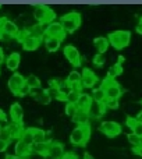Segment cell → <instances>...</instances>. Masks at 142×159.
<instances>
[{
  "label": "cell",
  "mask_w": 142,
  "mask_h": 159,
  "mask_svg": "<svg viewBox=\"0 0 142 159\" xmlns=\"http://www.w3.org/2000/svg\"><path fill=\"white\" fill-rule=\"evenodd\" d=\"M91 137V126L85 124V126H77L75 129L71 131L70 141L74 145H84Z\"/></svg>",
  "instance_id": "1"
},
{
  "label": "cell",
  "mask_w": 142,
  "mask_h": 159,
  "mask_svg": "<svg viewBox=\"0 0 142 159\" xmlns=\"http://www.w3.org/2000/svg\"><path fill=\"white\" fill-rule=\"evenodd\" d=\"M109 43L112 45L113 48H116L117 50L123 49V48H126L127 45L130 43V41H131V34L128 32V31H114V32H112L109 35Z\"/></svg>",
  "instance_id": "2"
},
{
  "label": "cell",
  "mask_w": 142,
  "mask_h": 159,
  "mask_svg": "<svg viewBox=\"0 0 142 159\" xmlns=\"http://www.w3.org/2000/svg\"><path fill=\"white\" fill-rule=\"evenodd\" d=\"M33 17H35V20L38 21V24L49 25L50 22H53V20L56 18V14H55V11L50 7H47V6H38V7H35V10H33Z\"/></svg>",
  "instance_id": "3"
},
{
  "label": "cell",
  "mask_w": 142,
  "mask_h": 159,
  "mask_svg": "<svg viewBox=\"0 0 142 159\" xmlns=\"http://www.w3.org/2000/svg\"><path fill=\"white\" fill-rule=\"evenodd\" d=\"M60 24L63 25L64 32H74L81 25V16L75 11L67 13L66 16H63L60 18Z\"/></svg>",
  "instance_id": "4"
},
{
  "label": "cell",
  "mask_w": 142,
  "mask_h": 159,
  "mask_svg": "<svg viewBox=\"0 0 142 159\" xmlns=\"http://www.w3.org/2000/svg\"><path fill=\"white\" fill-rule=\"evenodd\" d=\"M99 130H100L103 134H106L107 137H116L121 133V126L116 121H102L100 126H99Z\"/></svg>",
  "instance_id": "5"
},
{
  "label": "cell",
  "mask_w": 142,
  "mask_h": 159,
  "mask_svg": "<svg viewBox=\"0 0 142 159\" xmlns=\"http://www.w3.org/2000/svg\"><path fill=\"white\" fill-rule=\"evenodd\" d=\"M63 52H64L66 59L73 64L74 67L81 66V55H79V52L77 50L75 46H73V45H67V46H64Z\"/></svg>",
  "instance_id": "6"
},
{
  "label": "cell",
  "mask_w": 142,
  "mask_h": 159,
  "mask_svg": "<svg viewBox=\"0 0 142 159\" xmlns=\"http://www.w3.org/2000/svg\"><path fill=\"white\" fill-rule=\"evenodd\" d=\"M66 32H64V28L60 22H50L49 25H46V36L49 38H57V39H63Z\"/></svg>",
  "instance_id": "7"
},
{
  "label": "cell",
  "mask_w": 142,
  "mask_h": 159,
  "mask_svg": "<svg viewBox=\"0 0 142 159\" xmlns=\"http://www.w3.org/2000/svg\"><path fill=\"white\" fill-rule=\"evenodd\" d=\"M25 84V78L22 77L20 73H14L10 78H8V89L14 93V95H18L21 87Z\"/></svg>",
  "instance_id": "8"
},
{
  "label": "cell",
  "mask_w": 142,
  "mask_h": 159,
  "mask_svg": "<svg viewBox=\"0 0 142 159\" xmlns=\"http://www.w3.org/2000/svg\"><path fill=\"white\" fill-rule=\"evenodd\" d=\"M82 75V80H81V85L82 88H93L98 82V77L96 74L89 69H84L81 73Z\"/></svg>",
  "instance_id": "9"
},
{
  "label": "cell",
  "mask_w": 142,
  "mask_h": 159,
  "mask_svg": "<svg viewBox=\"0 0 142 159\" xmlns=\"http://www.w3.org/2000/svg\"><path fill=\"white\" fill-rule=\"evenodd\" d=\"M64 155H66V152H64L63 144H60L59 141H50L47 157H50L52 159H61Z\"/></svg>",
  "instance_id": "10"
},
{
  "label": "cell",
  "mask_w": 142,
  "mask_h": 159,
  "mask_svg": "<svg viewBox=\"0 0 142 159\" xmlns=\"http://www.w3.org/2000/svg\"><path fill=\"white\" fill-rule=\"evenodd\" d=\"M31 95L42 105H49L50 101H52V96H50L49 91L47 89H42V88H38V89H32L31 91Z\"/></svg>",
  "instance_id": "11"
},
{
  "label": "cell",
  "mask_w": 142,
  "mask_h": 159,
  "mask_svg": "<svg viewBox=\"0 0 142 159\" xmlns=\"http://www.w3.org/2000/svg\"><path fill=\"white\" fill-rule=\"evenodd\" d=\"M106 105L104 103H98V102H92L91 107L88 109V113H89V117L92 119H100L102 116L106 112Z\"/></svg>",
  "instance_id": "12"
},
{
  "label": "cell",
  "mask_w": 142,
  "mask_h": 159,
  "mask_svg": "<svg viewBox=\"0 0 142 159\" xmlns=\"http://www.w3.org/2000/svg\"><path fill=\"white\" fill-rule=\"evenodd\" d=\"M14 152H16V157L25 159L27 157H29V155L32 154V149H31V145H28V144L22 143L21 140H18L16 144V147H14Z\"/></svg>",
  "instance_id": "13"
},
{
  "label": "cell",
  "mask_w": 142,
  "mask_h": 159,
  "mask_svg": "<svg viewBox=\"0 0 142 159\" xmlns=\"http://www.w3.org/2000/svg\"><path fill=\"white\" fill-rule=\"evenodd\" d=\"M10 117L13 119V123H22V117H24V109L22 106L16 102L11 105L10 107Z\"/></svg>",
  "instance_id": "14"
},
{
  "label": "cell",
  "mask_w": 142,
  "mask_h": 159,
  "mask_svg": "<svg viewBox=\"0 0 142 159\" xmlns=\"http://www.w3.org/2000/svg\"><path fill=\"white\" fill-rule=\"evenodd\" d=\"M0 30H3L4 32L10 34L11 36H16L17 34L20 32V28L17 27V24L11 20H7V18H3L2 20V24H0Z\"/></svg>",
  "instance_id": "15"
},
{
  "label": "cell",
  "mask_w": 142,
  "mask_h": 159,
  "mask_svg": "<svg viewBox=\"0 0 142 159\" xmlns=\"http://www.w3.org/2000/svg\"><path fill=\"white\" fill-rule=\"evenodd\" d=\"M20 63H21V56H20L18 52H13L8 55V57L6 59V67L11 71H16L20 67Z\"/></svg>",
  "instance_id": "16"
},
{
  "label": "cell",
  "mask_w": 142,
  "mask_h": 159,
  "mask_svg": "<svg viewBox=\"0 0 142 159\" xmlns=\"http://www.w3.org/2000/svg\"><path fill=\"white\" fill-rule=\"evenodd\" d=\"M104 91H106V98L109 99V101H118L121 93H123V89H121V87L117 84V82L110 85V87Z\"/></svg>",
  "instance_id": "17"
},
{
  "label": "cell",
  "mask_w": 142,
  "mask_h": 159,
  "mask_svg": "<svg viewBox=\"0 0 142 159\" xmlns=\"http://www.w3.org/2000/svg\"><path fill=\"white\" fill-rule=\"evenodd\" d=\"M21 43H22V48H24L25 50H28V52H33V50H36L39 48V45H41V39L33 38V36L28 35L27 38L21 42Z\"/></svg>",
  "instance_id": "18"
},
{
  "label": "cell",
  "mask_w": 142,
  "mask_h": 159,
  "mask_svg": "<svg viewBox=\"0 0 142 159\" xmlns=\"http://www.w3.org/2000/svg\"><path fill=\"white\" fill-rule=\"evenodd\" d=\"M89 113L88 110H82V109H78L77 113L74 115L73 117V121L77 123L78 126H85V124H89Z\"/></svg>",
  "instance_id": "19"
},
{
  "label": "cell",
  "mask_w": 142,
  "mask_h": 159,
  "mask_svg": "<svg viewBox=\"0 0 142 159\" xmlns=\"http://www.w3.org/2000/svg\"><path fill=\"white\" fill-rule=\"evenodd\" d=\"M92 102H93L92 95L81 92V95H79V98H78V102H77V107L82 109V110H88L91 107V105H92Z\"/></svg>",
  "instance_id": "20"
},
{
  "label": "cell",
  "mask_w": 142,
  "mask_h": 159,
  "mask_svg": "<svg viewBox=\"0 0 142 159\" xmlns=\"http://www.w3.org/2000/svg\"><path fill=\"white\" fill-rule=\"evenodd\" d=\"M60 45H61V39L45 36V48H46L47 52H50V53L57 52V50L60 49Z\"/></svg>",
  "instance_id": "21"
},
{
  "label": "cell",
  "mask_w": 142,
  "mask_h": 159,
  "mask_svg": "<svg viewBox=\"0 0 142 159\" xmlns=\"http://www.w3.org/2000/svg\"><path fill=\"white\" fill-rule=\"evenodd\" d=\"M32 149V154H38L42 157H47V152H49V143L45 141V143H33L31 145Z\"/></svg>",
  "instance_id": "22"
},
{
  "label": "cell",
  "mask_w": 142,
  "mask_h": 159,
  "mask_svg": "<svg viewBox=\"0 0 142 159\" xmlns=\"http://www.w3.org/2000/svg\"><path fill=\"white\" fill-rule=\"evenodd\" d=\"M28 32H29V35L33 36V38L42 39L43 36H46V27L42 24H35L31 28H28Z\"/></svg>",
  "instance_id": "23"
},
{
  "label": "cell",
  "mask_w": 142,
  "mask_h": 159,
  "mask_svg": "<svg viewBox=\"0 0 142 159\" xmlns=\"http://www.w3.org/2000/svg\"><path fill=\"white\" fill-rule=\"evenodd\" d=\"M93 45H95L96 50H98V53H103L106 52L107 49H109V39L104 38V36H99V38H95L93 39Z\"/></svg>",
  "instance_id": "24"
},
{
  "label": "cell",
  "mask_w": 142,
  "mask_h": 159,
  "mask_svg": "<svg viewBox=\"0 0 142 159\" xmlns=\"http://www.w3.org/2000/svg\"><path fill=\"white\" fill-rule=\"evenodd\" d=\"M8 127H10V131H11L13 138H18V140L22 137V134H24V131H25L22 123H10Z\"/></svg>",
  "instance_id": "25"
},
{
  "label": "cell",
  "mask_w": 142,
  "mask_h": 159,
  "mask_svg": "<svg viewBox=\"0 0 142 159\" xmlns=\"http://www.w3.org/2000/svg\"><path fill=\"white\" fill-rule=\"evenodd\" d=\"M92 99H93V102H98V103H104V102L107 101L106 91H104L102 87L95 88V89H93V92H92Z\"/></svg>",
  "instance_id": "26"
},
{
  "label": "cell",
  "mask_w": 142,
  "mask_h": 159,
  "mask_svg": "<svg viewBox=\"0 0 142 159\" xmlns=\"http://www.w3.org/2000/svg\"><path fill=\"white\" fill-rule=\"evenodd\" d=\"M81 80H82L81 73H78L77 70H73V71L67 75L66 82L69 87H73V85H75V84H81Z\"/></svg>",
  "instance_id": "27"
},
{
  "label": "cell",
  "mask_w": 142,
  "mask_h": 159,
  "mask_svg": "<svg viewBox=\"0 0 142 159\" xmlns=\"http://www.w3.org/2000/svg\"><path fill=\"white\" fill-rule=\"evenodd\" d=\"M25 84H27L31 89H38V88H41V80L36 77V75L29 74L25 78Z\"/></svg>",
  "instance_id": "28"
},
{
  "label": "cell",
  "mask_w": 142,
  "mask_h": 159,
  "mask_svg": "<svg viewBox=\"0 0 142 159\" xmlns=\"http://www.w3.org/2000/svg\"><path fill=\"white\" fill-rule=\"evenodd\" d=\"M33 135V143H45L46 141V133L42 129H31Z\"/></svg>",
  "instance_id": "29"
},
{
  "label": "cell",
  "mask_w": 142,
  "mask_h": 159,
  "mask_svg": "<svg viewBox=\"0 0 142 159\" xmlns=\"http://www.w3.org/2000/svg\"><path fill=\"white\" fill-rule=\"evenodd\" d=\"M11 138H13V135H11L10 127H8V126H3V127H0V140H2V141H6V143L10 144Z\"/></svg>",
  "instance_id": "30"
},
{
  "label": "cell",
  "mask_w": 142,
  "mask_h": 159,
  "mask_svg": "<svg viewBox=\"0 0 142 159\" xmlns=\"http://www.w3.org/2000/svg\"><path fill=\"white\" fill-rule=\"evenodd\" d=\"M79 95H81V92H79V91L70 89L69 92H67V99H66V102H67V103H74V105H77Z\"/></svg>",
  "instance_id": "31"
},
{
  "label": "cell",
  "mask_w": 142,
  "mask_h": 159,
  "mask_svg": "<svg viewBox=\"0 0 142 159\" xmlns=\"http://www.w3.org/2000/svg\"><path fill=\"white\" fill-rule=\"evenodd\" d=\"M121 73H123V67H121V64L120 63H116L114 66H112L109 69V75H107V77H110V78L114 80V77L120 75Z\"/></svg>",
  "instance_id": "32"
},
{
  "label": "cell",
  "mask_w": 142,
  "mask_h": 159,
  "mask_svg": "<svg viewBox=\"0 0 142 159\" xmlns=\"http://www.w3.org/2000/svg\"><path fill=\"white\" fill-rule=\"evenodd\" d=\"M20 140H21L22 143L28 144V145H32V144H33V135H32V131H31V129L25 130L24 134H22V137L20 138Z\"/></svg>",
  "instance_id": "33"
},
{
  "label": "cell",
  "mask_w": 142,
  "mask_h": 159,
  "mask_svg": "<svg viewBox=\"0 0 142 159\" xmlns=\"http://www.w3.org/2000/svg\"><path fill=\"white\" fill-rule=\"evenodd\" d=\"M128 141L131 145H134L135 148H138L140 145H142V138H140L138 135H135L134 133H131V134H128Z\"/></svg>",
  "instance_id": "34"
},
{
  "label": "cell",
  "mask_w": 142,
  "mask_h": 159,
  "mask_svg": "<svg viewBox=\"0 0 142 159\" xmlns=\"http://www.w3.org/2000/svg\"><path fill=\"white\" fill-rule=\"evenodd\" d=\"M77 110H78V107H77V105H74V103H67L66 107H64V112H66V115L70 116L71 119L74 117V115L77 113Z\"/></svg>",
  "instance_id": "35"
},
{
  "label": "cell",
  "mask_w": 142,
  "mask_h": 159,
  "mask_svg": "<svg viewBox=\"0 0 142 159\" xmlns=\"http://www.w3.org/2000/svg\"><path fill=\"white\" fill-rule=\"evenodd\" d=\"M106 63V57H104L103 53H98V55H95V57H93V64L98 67L103 66V64Z\"/></svg>",
  "instance_id": "36"
},
{
  "label": "cell",
  "mask_w": 142,
  "mask_h": 159,
  "mask_svg": "<svg viewBox=\"0 0 142 159\" xmlns=\"http://www.w3.org/2000/svg\"><path fill=\"white\" fill-rule=\"evenodd\" d=\"M61 84H63V81H60V80H57V78L49 80V89H59Z\"/></svg>",
  "instance_id": "37"
},
{
  "label": "cell",
  "mask_w": 142,
  "mask_h": 159,
  "mask_svg": "<svg viewBox=\"0 0 142 159\" xmlns=\"http://www.w3.org/2000/svg\"><path fill=\"white\" fill-rule=\"evenodd\" d=\"M138 121H140V120H138L137 117H132V116H128V117L126 119V124H127V127H128V129H131V130L134 129L135 124H137Z\"/></svg>",
  "instance_id": "38"
},
{
  "label": "cell",
  "mask_w": 142,
  "mask_h": 159,
  "mask_svg": "<svg viewBox=\"0 0 142 159\" xmlns=\"http://www.w3.org/2000/svg\"><path fill=\"white\" fill-rule=\"evenodd\" d=\"M31 88L28 87L27 84H24L21 87V89H20V92H18V96H27V95H31Z\"/></svg>",
  "instance_id": "39"
},
{
  "label": "cell",
  "mask_w": 142,
  "mask_h": 159,
  "mask_svg": "<svg viewBox=\"0 0 142 159\" xmlns=\"http://www.w3.org/2000/svg\"><path fill=\"white\" fill-rule=\"evenodd\" d=\"M132 133H134L135 135H138L140 138H142V121L141 120L135 124V127L132 129Z\"/></svg>",
  "instance_id": "40"
},
{
  "label": "cell",
  "mask_w": 142,
  "mask_h": 159,
  "mask_svg": "<svg viewBox=\"0 0 142 159\" xmlns=\"http://www.w3.org/2000/svg\"><path fill=\"white\" fill-rule=\"evenodd\" d=\"M114 82H116V81H114V80H113V78L106 77V78L103 80V81H102V85H100V87L103 88V89H107V88H109L110 85H113V84H114Z\"/></svg>",
  "instance_id": "41"
},
{
  "label": "cell",
  "mask_w": 142,
  "mask_h": 159,
  "mask_svg": "<svg viewBox=\"0 0 142 159\" xmlns=\"http://www.w3.org/2000/svg\"><path fill=\"white\" fill-rule=\"evenodd\" d=\"M14 36H11L10 34H7V32H4L3 30H0V41H3V42H8V41H11Z\"/></svg>",
  "instance_id": "42"
},
{
  "label": "cell",
  "mask_w": 142,
  "mask_h": 159,
  "mask_svg": "<svg viewBox=\"0 0 142 159\" xmlns=\"http://www.w3.org/2000/svg\"><path fill=\"white\" fill-rule=\"evenodd\" d=\"M28 35H29V34H28V30H22V31H20V32L17 34V35H16V38L18 39L20 42H22L25 38H27Z\"/></svg>",
  "instance_id": "43"
},
{
  "label": "cell",
  "mask_w": 142,
  "mask_h": 159,
  "mask_svg": "<svg viewBox=\"0 0 142 159\" xmlns=\"http://www.w3.org/2000/svg\"><path fill=\"white\" fill-rule=\"evenodd\" d=\"M104 105H106V107L116 109V107H118V101H109V99H107V101L104 102Z\"/></svg>",
  "instance_id": "44"
},
{
  "label": "cell",
  "mask_w": 142,
  "mask_h": 159,
  "mask_svg": "<svg viewBox=\"0 0 142 159\" xmlns=\"http://www.w3.org/2000/svg\"><path fill=\"white\" fill-rule=\"evenodd\" d=\"M7 147H8V143L0 140V152H4L6 149H7Z\"/></svg>",
  "instance_id": "45"
},
{
  "label": "cell",
  "mask_w": 142,
  "mask_h": 159,
  "mask_svg": "<svg viewBox=\"0 0 142 159\" xmlns=\"http://www.w3.org/2000/svg\"><path fill=\"white\" fill-rule=\"evenodd\" d=\"M61 159H77V155L71 154V152H66V155H64Z\"/></svg>",
  "instance_id": "46"
},
{
  "label": "cell",
  "mask_w": 142,
  "mask_h": 159,
  "mask_svg": "<svg viewBox=\"0 0 142 159\" xmlns=\"http://www.w3.org/2000/svg\"><path fill=\"white\" fill-rule=\"evenodd\" d=\"M137 32L142 34V17L140 18V21H138V24H137Z\"/></svg>",
  "instance_id": "47"
},
{
  "label": "cell",
  "mask_w": 142,
  "mask_h": 159,
  "mask_svg": "<svg viewBox=\"0 0 142 159\" xmlns=\"http://www.w3.org/2000/svg\"><path fill=\"white\" fill-rule=\"evenodd\" d=\"M0 121H6V113L3 112L2 107H0Z\"/></svg>",
  "instance_id": "48"
},
{
  "label": "cell",
  "mask_w": 142,
  "mask_h": 159,
  "mask_svg": "<svg viewBox=\"0 0 142 159\" xmlns=\"http://www.w3.org/2000/svg\"><path fill=\"white\" fill-rule=\"evenodd\" d=\"M4 60H6V59H4V52H3V49L0 48V64H2Z\"/></svg>",
  "instance_id": "49"
},
{
  "label": "cell",
  "mask_w": 142,
  "mask_h": 159,
  "mask_svg": "<svg viewBox=\"0 0 142 159\" xmlns=\"http://www.w3.org/2000/svg\"><path fill=\"white\" fill-rule=\"evenodd\" d=\"M135 152H137L140 157H142V145H140L138 148H135Z\"/></svg>",
  "instance_id": "50"
},
{
  "label": "cell",
  "mask_w": 142,
  "mask_h": 159,
  "mask_svg": "<svg viewBox=\"0 0 142 159\" xmlns=\"http://www.w3.org/2000/svg\"><path fill=\"white\" fill-rule=\"evenodd\" d=\"M6 159H24V158H20V157H16V155H7Z\"/></svg>",
  "instance_id": "51"
},
{
  "label": "cell",
  "mask_w": 142,
  "mask_h": 159,
  "mask_svg": "<svg viewBox=\"0 0 142 159\" xmlns=\"http://www.w3.org/2000/svg\"><path fill=\"white\" fill-rule=\"evenodd\" d=\"M84 159H95L93 157H91L89 154H85V157H84Z\"/></svg>",
  "instance_id": "52"
},
{
  "label": "cell",
  "mask_w": 142,
  "mask_h": 159,
  "mask_svg": "<svg viewBox=\"0 0 142 159\" xmlns=\"http://www.w3.org/2000/svg\"><path fill=\"white\" fill-rule=\"evenodd\" d=\"M0 24H2V18H0Z\"/></svg>",
  "instance_id": "53"
}]
</instances>
